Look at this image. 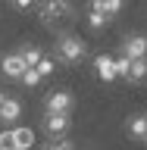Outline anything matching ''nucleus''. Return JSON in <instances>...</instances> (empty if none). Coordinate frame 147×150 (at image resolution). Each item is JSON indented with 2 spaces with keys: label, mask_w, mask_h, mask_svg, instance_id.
Masks as SVG:
<instances>
[{
  "label": "nucleus",
  "mask_w": 147,
  "mask_h": 150,
  "mask_svg": "<svg viewBox=\"0 0 147 150\" xmlns=\"http://www.w3.org/2000/svg\"><path fill=\"white\" fill-rule=\"evenodd\" d=\"M85 53H88V44H85L78 35H60V41H56V56H60V63L75 66V63L85 59Z\"/></svg>",
  "instance_id": "1"
},
{
  "label": "nucleus",
  "mask_w": 147,
  "mask_h": 150,
  "mask_svg": "<svg viewBox=\"0 0 147 150\" xmlns=\"http://www.w3.org/2000/svg\"><path fill=\"white\" fill-rule=\"evenodd\" d=\"M75 13L72 0H41L38 3V19L44 22V25H53L60 19H69Z\"/></svg>",
  "instance_id": "2"
},
{
  "label": "nucleus",
  "mask_w": 147,
  "mask_h": 150,
  "mask_svg": "<svg viewBox=\"0 0 147 150\" xmlns=\"http://www.w3.org/2000/svg\"><path fill=\"white\" fill-rule=\"evenodd\" d=\"M72 106H75V97L69 91H50L44 97V110H47V116H69L72 112Z\"/></svg>",
  "instance_id": "3"
},
{
  "label": "nucleus",
  "mask_w": 147,
  "mask_h": 150,
  "mask_svg": "<svg viewBox=\"0 0 147 150\" xmlns=\"http://www.w3.org/2000/svg\"><path fill=\"white\" fill-rule=\"evenodd\" d=\"M122 56L125 59H147V35L131 31L122 38Z\"/></svg>",
  "instance_id": "4"
},
{
  "label": "nucleus",
  "mask_w": 147,
  "mask_h": 150,
  "mask_svg": "<svg viewBox=\"0 0 147 150\" xmlns=\"http://www.w3.org/2000/svg\"><path fill=\"white\" fill-rule=\"evenodd\" d=\"M19 116H22V100L19 97H3V103H0V122L13 125V122H19Z\"/></svg>",
  "instance_id": "5"
},
{
  "label": "nucleus",
  "mask_w": 147,
  "mask_h": 150,
  "mask_svg": "<svg viewBox=\"0 0 147 150\" xmlns=\"http://www.w3.org/2000/svg\"><path fill=\"white\" fill-rule=\"evenodd\" d=\"M0 72L6 75V78H22V72H25V63H22V56L13 50V53H6L3 59H0Z\"/></svg>",
  "instance_id": "6"
},
{
  "label": "nucleus",
  "mask_w": 147,
  "mask_h": 150,
  "mask_svg": "<svg viewBox=\"0 0 147 150\" xmlns=\"http://www.w3.org/2000/svg\"><path fill=\"white\" fill-rule=\"evenodd\" d=\"M44 131L50 138H63L69 131V116H44Z\"/></svg>",
  "instance_id": "7"
},
{
  "label": "nucleus",
  "mask_w": 147,
  "mask_h": 150,
  "mask_svg": "<svg viewBox=\"0 0 147 150\" xmlns=\"http://www.w3.org/2000/svg\"><path fill=\"white\" fill-rule=\"evenodd\" d=\"M94 66H97V75H100L103 81H116V69H113V56L110 53H100L94 59Z\"/></svg>",
  "instance_id": "8"
},
{
  "label": "nucleus",
  "mask_w": 147,
  "mask_h": 150,
  "mask_svg": "<svg viewBox=\"0 0 147 150\" xmlns=\"http://www.w3.org/2000/svg\"><path fill=\"white\" fill-rule=\"evenodd\" d=\"M13 141H16V150H28L35 147V131L28 125H19V128H13Z\"/></svg>",
  "instance_id": "9"
},
{
  "label": "nucleus",
  "mask_w": 147,
  "mask_h": 150,
  "mask_svg": "<svg viewBox=\"0 0 147 150\" xmlns=\"http://www.w3.org/2000/svg\"><path fill=\"white\" fill-rule=\"evenodd\" d=\"M16 53L22 56V63H25V69H35V66H38V59L44 56V50H41L38 44H25L22 50H16Z\"/></svg>",
  "instance_id": "10"
},
{
  "label": "nucleus",
  "mask_w": 147,
  "mask_h": 150,
  "mask_svg": "<svg viewBox=\"0 0 147 150\" xmlns=\"http://www.w3.org/2000/svg\"><path fill=\"white\" fill-rule=\"evenodd\" d=\"M129 134L138 141H147V116H129Z\"/></svg>",
  "instance_id": "11"
},
{
  "label": "nucleus",
  "mask_w": 147,
  "mask_h": 150,
  "mask_svg": "<svg viewBox=\"0 0 147 150\" xmlns=\"http://www.w3.org/2000/svg\"><path fill=\"white\" fill-rule=\"evenodd\" d=\"M131 84H138L147 78V59H129V75H125Z\"/></svg>",
  "instance_id": "12"
},
{
  "label": "nucleus",
  "mask_w": 147,
  "mask_h": 150,
  "mask_svg": "<svg viewBox=\"0 0 147 150\" xmlns=\"http://www.w3.org/2000/svg\"><path fill=\"white\" fill-rule=\"evenodd\" d=\"M44 150H75V144L69 138H50V144H47Z\"/></svg>",
  "instance_id": "13"
},
{
  "label": "nucleus",
  "mask_w": 147,
  "mask_h": 150,
  "mask_svg": "<svg viewBox=\"0 0 147 150\" xmlns=\"http://www.w3.org/2000/svg\"><path fill=\"white\" fill-rule=\"evenodd\" d=\"M35 72L41 75V78H47V75L53 72V59H50V56H41V59H38V66H35Z\"/></svg>",
  "instance_id": "14"
},
{
  "label": "nucleus",
  "mask_w": 147,
  "mask_h": 150,
  "mask_svg": "<svg viewBox=\"0 0 147 150\" xmlns=\"http://www.w3.org/2000/svg\"><path fill=\"white\" fill-rule=\"evenodd\" d=\"M19 81H22V84H28V88H38V84L44 81V78H41V75L35 72V69H25V72H22V78H19Z\"/></svg>",
  "instance_id": "15"
},
{
  "label": "nucleus",
  "mask_w": 147,
  "mask_h": 150,
  "mask_svg": "<svg viewBox=\"0 0 147 150\" xmlns=\"http://www.w3.org/2000/svg\"><path fill=\"white\" fill-rule=\"evenodd\" d=\"M88 25H91V28H103V25H107V16L97 13V9H88Z\"/></svg>",
  "instance_id": "16"
},
{
  "label": "nucleus",
  "mask_w": 147,
  "mask_h": 150,
  "mask_svg": "<svg viewBox=\"0 0 147 150\" xmlns=\"http://www.w3.org/2000/svg\"><path fill=\"white\" fill-rule=\"evenodd\" d=\"M113 69H116V78H125V75H129V59H125V56H116V59H113Z\"/></svg>",
  "instance_id": "17"
},
{
  "label": "nucleus",
  "mask_w": 147,
  "mask_h": 150,
  "mask_svg": "<svg viewBox=\"0 0 147 150\" xmlns=\"http://www.w3.org/2000/svg\"><path fill=\"white\" fill-rule=\"evenodd\" d=\"M0 150H16V141H13V131H0Z\"/></svg>",
  "instance_id": "18"
},
{
  "label": "nucleus",
  "mask_w": 147,
  "mask_h": 150,
  "mask_svg": "<svg viewBox=\"0 0 147 150\" xmlns=\"http://www.w3.org/2000/svg\"><path fill=\"white\" fill-rule=\"evenodd\" d=\"M38 0H13V6L16 9H28V6H35Z\"/></svg>",
  "instance_id": "19"
},
{
  "label": "nucleus",
  "mask_w": 147,
  "mask_h": 150,
  "mask_svg": "<svg viewBox=\"0 0 147 150\" xmlns=\"http://www.w3.org/2000/svg\"><path fill=\"white\" fill-rule=\"evenodd\" d=\"M0 103H3V91H0Z\"/></svg>",
  "instance_id": "20"
}]
</instances>
